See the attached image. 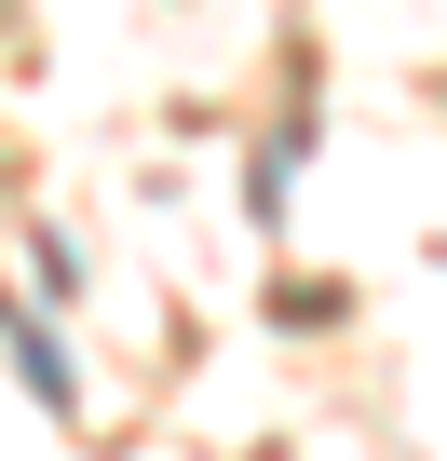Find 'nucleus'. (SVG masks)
I'll use <instances>...</instances> for the list:
<instances>
[{
    "instance_id": "obj_1",
    "label": "nucleus",
    "mask_w": 447,
    "mask_h": 461,
    "mask_svg": "<svg viewBox=\"0 0 447 461\" xmlns=\"http://www.w3.org/2000/svg\"><path fill=\"white\" fill-rule=\"evenodd\" d=\"M0 339H14V366H28V393H41L55 420L82 407V380H68V353H55V326H0Z\"/></svg>"
},
{
    "instance_id": "obj_2",
    "label": "nucleus",
    "mask_w": 447,
    "mask_h": 461,
    "mask_svg": "<svg viewBox=\"0 0 447 461\" xmlns=\"http://www.w3.org/2000/svg\"><path fill=\"white\" fill-rule=\"evenodd\" d=\"M0 326H14V312H0Z\"/></svg>"
}]
</instances>
